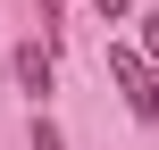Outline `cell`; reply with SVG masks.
Listing matches in <instances>:
<instances>
[{"label":"cell","mask_w":159,"mask_h":150,"mask_svg":"<svg viewBox=\"0 0 159 150\" xmlns=\"http://www.w3.org/2000/svg\"><path fill=\"white\" fill-rule=\"evenodd\" d=\"M17 84L42 100V92H50V58H42V50H17Z\"/></svg>","instance_id":"2"},{"label":"cell","mask_w":159,"mask_h":150,"mask_svg":"<svg viewBox=\"0 0 159 150\" xmlns=\"http://www.w3.org/2000/svg\"><path fill=\"white\" fill-rule=\"evenodd\" d=\"M109 67H117V84H126V109L151 125V117H159V75L143 67V58H134V50H109Z\"/></svg>","instance_id":"1"},{"label":"cell","mask_w":159,"mask_h":150,"mask_svg":"<svg viewBox=\"0 0 159 150\" xmlns=\"http://www.w3.org/2000/svg\"><path fill=\"white\" fill-rule=\"evenodd\" d=\"M143 50H151V58H159V17H143Z\"/></svg>","instance_id":"4"},{"label":"cell","mask_w":159,"mask_h":150,"mask_svg":"<svg viewBox=\"0 0 159 150\" xmlns=\"http://www.w3.org/2000/svg\"><path fill=\"white\" fill-rule=\"evenodd\" d=\"M34 150H59V125L50 117H34Z\"/></svg>","instance_id":"3"}]
</instances>
